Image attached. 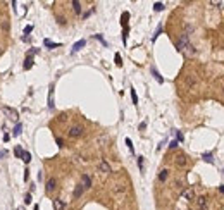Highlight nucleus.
I'll return each instance as SVG.
<instances>
[{
	"instance_id": "obj_1",
	"label": "nucleus",
	"mask_w": 224,
	"mask_h": 210,
	"mask_svg": "<svg viewBox=\"0 0 224 210\" xmlns=\"http://www.w3.org/2000/svg\"><path fill=\"white\" fill-rule=\"evenodd\" d=\"M176 48H178V52H181V53H185V55H195V48H193V45L190 43V40H188V34H181V38L176 41Z\"/></svg>"
},
{
	"instance_id": "obj_2",
	"label": "nucleus",
	"mask_w": 224,
	"mask_h": 210,
	"mask_svg": "<svg viewBox=\"0 0 224 210\" xmlns=\"http://www.w3.org/2000/svg\"><path fill=\"white\" fill-rule=\"evenodd\" d=\"M83 133H85V128H83L81 124H74V126H71L69 131H67L69 138H79V136H83Z\"/></svg>"
},
{
	"instance_id": "obj_3",
	"label": "nucleus",
	"mask_w": 224,
	"mask_h": 210,
	"mask_svg": "<svg viewBox=\"0 0 224 210\" xmlns=\"http://www.w3.org/2000/svg\"><path fill=\"white\" fill-rule=\"evenodd\" d=\"M97 169H98V172H102V174H110V172H112L109 162H105V160H100L98 165H97Z\"/></svg>"
},
{
	"instance_id": "obj_4",
	"label": "nucleus",
	"mask_w": 224,
	"mask_h": 210,
	"mask_svg": "<svg viewBox=\"0 0 224 210\" xmlns=\"http://www.w3.org/2000/svg\"><path fill=\"white\" fill-rule=\"evenodd\" d=\"M174 164H176L178 167H186V164H188V157H186L185 153H178V157L174 159Z\"/></svg>"
},
{
	"instance_id": "obj_5",
	"label": "nucleus",
	"mask_w": 224,
	"mask_h": 210,
	"mask_svg": "<svg viewBox=\"0 0 224 210\" xmlns=\"http://www.w3.org/2000/svg\"><path fill=\"white\" fill-rule=\"evenodd\" d=\"M2 110H3V114H7V115H9V119H10V121H17V117H19L17 110H14V109H10V107H2Z\"/></svg>"
},
{
	"instance_id": "obj_6",
	"label": "nucleus",
	"mask_w": 224,
	"mask_h": 210,
	"mask_svg": "<svg viewBox=\"0 0 224 210\" xmlns=\"http://www.w3.org/2000/svg\"><path fill=\"white\" fill-rule=\"evenodd\" d=\"M81 186H83V190H90L91 188V178L88 176V174H83L81 176V183H79Z\"/></svg>"
},
{
	"instance_id": "obj_7",
	"label": "nucleus",
	"mask_w": 224,
	"mask_h": 210,
	"mask_svg": "<svg viewBox=\"0 0 224 210\" xmlns=\"http://www.w3.org/2000/svg\"><path fill=\"white\" fill-rule=\"evenodd\" d=\"M45 190H47V193H52V191H55V190H57V179H55V178H50V179L47 181V186H45Z\"/></svg>"
},
{
	"instance_id": "obj_8",
	"label": "nucleus",
	"mask_w": 224,
	"mask_h": 210,
	"mask_svg": "<svg viewBox=\"0 0 224 210\" xmlns=\"http://www.w3.org/2000/svg\"><path fill=\"white\" fill-rule=\"evenodd\" d=\"M197 205H198V210H207V207H209L207 196H198L197 198Z\"/></svg>"
},
{
	"instance_id": "obj_9",
	"label": "nucleus",
	"mask_w": 224,
	"mask_h": 210,
	"mask_svg": "<svg viewBox=\"0 0 224 210\" xmlns=\"http://www.w3.org/2000/svg\"><path fill=\"white\" fill-rule=\"evenodd\" d=\"M183 198L185 200H188V202H192V200H195V191L192 190V188H188V190H183Z\"/></svg>"
},
{
	"instance_id": "obj_10",
	"label": "nucleus",
	"mask_w": 224,
	"mask_h": 210,
	"mask_svg": "<svg viewBox=\"0 0 224 210\" xmlns=\"http://www.w3.org/2000/svg\"><path fill=\"white\" fill-rule=\"evenodd\" d=\"M53 107H55V103H53V84H52L48 90V109H53Z\"/></svg>"
},
{
	"instance_id": "obj_11",
	"label": "nucleus",
	"mask_w": 224,
	"mask_h": 210,
	"mask_svg": "<svg viewBox=\"0 0 224 210\" xmlns=\"http://www.w3.org/2000/svg\"><path fill=\"white\" fill-rule=\"evenodd\" d=\"M85 45H86V40H79V41H76V43H74V47H72V53H76L78 50H81Z\"/></svg>"
},
{
	"instance_id": "obj_12",
	"label": "nucleus",
	"mask_w": 224,
	"mask_h": 210,
	"mask_svg": "<svg viewBox=\"0 0 224 210\" xmlns=\"http://www.w3.org/2000/svg\"><path fill=\"white\" fill-rule=\"evenodd\" d=\"M64 209H66V203H64L62 200L55 198V200H53V210H64Z\"/></svg>"
},
{
	"instance_id": "obj_13",
	"label": "nucleus",
	"mask_w": 224,
	"mask_h": 210,
	"mask_svg": "<svg viewBox=\"0 0 224 210\" xmlns=\"http://www.w3.org/2000/svg\"><path fill=\"white\" fill-rule=\"evenodd\" d=\"M43 45H45V47H48V48H57V47H60V43H55V41H50L48 38H45V40H43Z\"/></svg>"
},
{
	"instance_id": "obj_14",
	"label": "nucleus",
	"mask_w": 224,
	"mask_h": 210,
	"mask_svg": "<svg viewBox=\"0 0 224 210\" xmlns=\"http://www.w3.org/2000/svg\"><path fill=\"white\" fill-rule=\"evenodd\" d=\"M167 178H169V171H167V169H162V171L159 172V181H160V183H164Z\"/></svg>"
},
{
	"instance_id": "obj_15",
	"label": "nucleus",
	"mask_w": 224,
	"mask_h": 210,
	"mask_svg": "<svg viewBox=\"0 0 224 210\" xmlns=\"http://www.w3.org/2000/svg\"><path fill=\"white\" fill-rule=\"evenodd\" d=\"M83 191H85V190H83V186H81V184H76L74 193H72V195H74V198H79V196L83 195Z\"/></svg>"
},
{
	"instance_id": "obj_16",
	"label": "nucleus",
	"mask_w": 224,
	"mask_h": 210,
	"mask_svg": "<svg viewBox=\"0 0 224 210\" xmlns=\"http://www.w3.org/2000/svg\"><path fill=\"white\" fill-rule=\"evenodd\" d=\"M31 67H33V57L26 55V60H24V69L28 71V69H31Z\"/></svg>"
},
{
	"instance_id": "obj_17",
	"label": "nucleus",
	"mask_w": 224,
	"mask_h": 210,
	"mask_svg": "<svg viewBox=\"0 0 224 210\" xmlns=\"http://www.w3.org/2000/svg\"><path fill=\"white\" fill-rule=\"evenodd\" d=\"M152 74H154V78H155V79H157L159 83H164V79H162V76H160V74L157 72V69H155V67H152Z\"/></svg>"
},
{
	"instance_id": "obj_18",
	"label": "nucleus",
	"mask_w": 224,
	"mask_h": 210,
	"mask_svg": "<svg viewBox=\"0 0 224 210\" xmlns=\"http://www.w3.org/2000/svg\"><path fill=\"white\" fill-rule=\"evenodd\" d=\"M72 7H74V12H76V14H81V3H79L78 0L72 2Z\"/></svg>"
},
{
	"instance_id": "obj_19",
	"label": "nucleus",
	"mask_w": 224,
	"mask_h": 210,
	"mask_svg": "<svg viewBox=\"0 0 224 210\" xmlns=\"http://www.w3.org/2000/svg\"><path fill=\"white\" fill-rule=\"evenodd\" d=\"M21 131H22V124H19V122H17V124H16V128H14V133H12V134H14V136H19V134H21Z\"/></svg>"
},
{
	"instance_id": "obj_20",
	"label": "nucleus",
	"mask_w": 224,
	"mask_h": 210,
	"mask_svg": "<svg viewBox=\"0 0 224 210\" xmlns=\"http://www.w3.org/2000/svg\"><path fill=\"white\" fill-rule=\"evenodd\" d=\"M154 10H157V12L164 10V3H162V2H155V3H154Z\"/></svg>"
},
{
	"instance_id": "obj_21",
	"label": "nucleus",
	"mask_w": 224,
	"mask_h": 210,
	"mask_svg": "<svg viewBox=\"0 0 224 210\" xmlns=\"http://www.w3.org/2000/svg\"><path fill=\"white\" fill-rule=\"evenodd\" d=\"M14 153H16V157H17V159H21V157H22V153H24V150H22L21 147H16V148H14Z\"/></svg>"
},
{
	"instance_id": "obj_22",
	"label": "nucleus",
	"mask_w": 224,
	"mask_h": 210,
	"mask_svg": "<svg viewBox=\"0 0 224 210\" xmlns=\"http://www.w3.org/2000/svg\"><path fill=\"white\" fill-rule=\"evenodd\" d=\"M114 191H116V193H124V191H126V186H124V184H116Z\"/></svg>"
},
{
	"instance_id": "obj_23",
	"label": "nucleus",
	"mask_w": 224,
	"mask_h": 210,
	"mask_svg": "<svg viewBox=\"0 0 224 210\" xmlns=\"http://www.w3.org/2000/svg\"><path fill=\"white\" fill-rule=\"evenodd\" d=\"M29 160H31L29 152H24V153H22V162H24V164H29Z\"/></svg>"
},
{
	"instance_id": "obj_24",
	"label": "nucleus",
	"mask_w": 224,
	"mask_h": 210,
	"mask_svg": "<svg viewBox=\"0 0 224 210\" xmlns=\"http://www.w3.org/2000/svg\"><path fill=\"white\" fill-rule=\"evenodd\" d=\"M128 17H129V14H128V12H124V14H122V21H121L124 28H128Z\"/></svg>"
},
{
	"instance_id": "obj_25",
	"label": "nucleus",
	"mask_w": 224,
	"mask_h": 210,
	"mask_svg": "<svg viewBox=\"0 0 224 210\" xmlns=\"http://www.w3.org/2000/svg\"><path fill=\"white\" fill-rule=\"evenodd\" d=\"M131 98H133V103L136 105V103H138V95H136V91H135V88H131Z\"/></svg>"
},
{
	"instance_id": "obj_26",
	"label": "nucleus",
	"mask_w": 224,
	"mask_h": 210,
	"mask_svg": "<svg viewBox=\"0 0 224 210\" xmlns=\"http://www.w3.org/2000/svg\"><path fill=\"white\" fill-rule=\"evenodd\" d=\"M204 160H207L209 164H212L214 160H212V153H204Z\"/></svg>"
},
{
	"instance_id": "obj_27",
	"label": "nucleus",
	"mask_w": 224,
	"mask_h": 210,
	"mask_svg": "<svg viewBox=\"0 0 224 210\" xmlns=\"http://www.w3.org/2000/svg\"><path fill=\"white\" fill-rule=\"evenodd\" d=\"M126 145H128V148H129V152L133 153V152H135V150H133V141H131L129 138H126Z\"/></svg>"
},
{
	"instance_id": "obj_28",
	"label": "nucleus",
	"mask_w": 224,
	"mask_h": 210,
	"mask_svg": "<svg viewBox=\"0 0 224 210\" xmlns=\"http://www.w3.org/2000/svg\"><path fill=\"white\" fill-rule=\"evenodd\" d=\"M114 60H116V64H117V65H122V62H121V55H119V53H116Z\"/></svg>"
},
{
	"instance_id": "obj_29",
	"label": "nucleus",
	"mask_w": 224,
	"mask_h": 210,
	"mask_svg": "<svg viewBox=\"0 0 224 210\" xmlns=\"http://www.w3.org/2000/svg\"><path fill=\"white\" fill-rule=\"evenodd\" d=\"M169 148H171V150H174V148H178V140H174V141H171V145H169Z\"/></svg>"
},
{
	"instance_id": "obj_30",
	"label": "nucleus",
	"mask_w": 224,
	"mask_h": 210,
	"mask_svg": "<svg viewBox=\"0 0 224 210\" xmlns=\"http://www.w3.org/2000/svg\"><path fill=\"white\" fill-rule=\"evenodd\" d=\"M138 165H140V171H143V157H138Z\"/></svg>"
},
{
	"instance_id": "obj_31",
	"label": "nucleus",
	"mask_w": 224,
	"mask_h": 210,
	"mask_svg": "<svg viewBox=\"0 0 224 210\" xmlns=\"http://www.w3.org/2000/svg\"><path fill=\"white\" fill-rule=\"evenodd\" d=\"M31 31H33V26H26V28H24V33H26V34H29Z\"/></svg>"
},
{
	"instance_id": "obj_32",
	"label": "nucleus",
	"mask_w": 224,
	"mask_h": 210,
	"mask_svg": "<svg viewBox=\"0 0 224 210\" xmlns=\"http://www.w3.org/2000/svg\"><path fill=\"white\" fill-rule=\"evenodd\" d=\"M24 203H31V193H28V195H26V198H24Z\"/></svg>"
},
{
	"instance_id": "obj_33",
	"label": "nucleus",
	"mask_w": 224,
	"mask_h": 210,
	"mask_svg": "<svg viewBox=\"0 0 224 210\" xmlns=\"http://www.w3.org/2000/svg\"><path fill=\"white\" fill-rule=\"evenodd\" d=\"M55 141H57V147H60V148H62V147H64V141H62V140H60V138H57V140H55Z\"/></svg>"
},
{
	"instance_id": "obj_34",
	"label": "nucleus",
	"mask_w": 224,
	"mask_h": 210,
	"mask_svg": "<svg viewBox=\"0 0 224 210\" xmlns=\"http://www.w3.org/2000/svg\"><path fill=\"white\" fill-rule=\"evenodd\" d=\"M176 136H178V143H179V141H183V134H181V133H179V131H178V133H176Z\"/></svg>"
},
{
	"instance_id": "obj_35",
	"label": "nucleus",
	"mask_w": 224,
	"mask_h": 210,
	"mask_svg": "<svg viewBox=\"0 0 224 210\" xmlns=\"http://www.w3.org/2000/svg\"><path fill=\"white\" fill-rule=\"evenodd\" d=\"M9 140H10V134H3V141H5V143H7V141H9Z\"/></svg>"
},
{
	"instance_id": "obj_36",
	"label": "nucleus",
	"mask_w": 224,
	"mask_h": 210,
	"mask_svg": "<svg viewBox=\"0 0 224 210\" xmlns=\"http://www.w3.org/2000/svg\"><path fill=\"white\" fill-rule=\"evenodd\" d=\"M5 155H7V152H5V150H0V159H2V157H5Z\"/></svg>"
},
{
	"instance_id": "obj_37",
	"label": "nucleus",
	"mask_w": 224,
	"mask_h": 210,
	"mask_svg": "<svg viewBox=\"0 0 224 210\" xmlns=\"http://www.w3.org/2000/svg\"><path fill=\"white\" fill-rule=\"evenodd\" d=\"M0 53H2V47H0Z\"/></svg>"
},
{
	"instance_id": "obj_38",
	"label": "nucleus",
	"mask_w": 224,
	"mask_h": 210,
	"mask_svg": "<svg viewBox=\"0 0 224 210\" xmlns=\"http://www.w3.org/2000/svg\"><path fill=\"white\" fill-rule=\"evenodd\" d=\"M0 17H2V14H0Z\"/></svg>"
},
{
	"instance_id": "obj_39",
	"label": "nucleus",
	"mask_w": 224,
	"mask_h": 210,
	"mask_svg": "<svg viewBox=\"0 0 224 210\" xmlns=\"http://www.w3.org/2000/svg\"><path fill=\"white\" fill-rule=\"evenodd\" d=\"M223 93H224V90H223Z\"/></svg>"
}]
</instances>
